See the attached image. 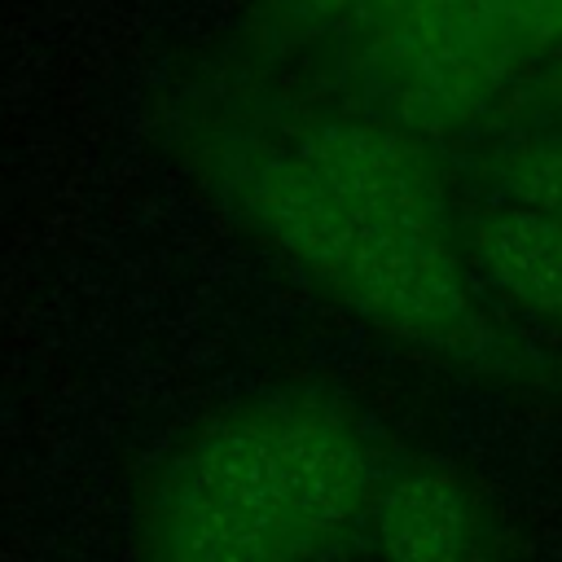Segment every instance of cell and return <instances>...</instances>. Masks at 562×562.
<instances>
[{
	"label": "cell",
	"mask_w": 562,
	"mask_h": 562,
	"mask_svg": "<svg viewBox=\"0 0 562 562\" xmlns=\"http://www.w3.org/2000/svg\"><path fill=\"white\" fill-rule=\"evenodd\" d=\"M255 228L369 325L443 351L487 356L439 184L408 136L378 123H325L290 154L241 176Z\"/></svg>",
	"instance_id": "1"
},
{
	"label": "cell",
	"mask_w": 562,
	"mask_h": 562,
	"mask_svg": "<svg viewBox=\"0 0 562 562\" xmlns=\"http://www.w3.org/2000/svg\"><path fill=\"white\" fill-rule=\"evenodd\" d=\"M386 474L378 439L334 395L233 404L145 487L140 562H321L369 522Z\"/></svg>",
	"instance_id": "2"
},
{
	"label": "cell",
	"mask_w": 562,
	"mask_h": 562,
	"mask_svg": "<svg viewBox=\"0 0 562 562\" xmlns=\"http://www.w3.org/2000/svg\"><path fill=\"white\" fill-rule=\"evenodd\" d=\"M369 531L382 562H474V487L443 461H408L378 487Z\"/></svg>",
	"instance_id": "3"
},
{
	"label": "cell",
	"mask_w": 562,
	"mask_h": 562,
	"mask_svg": "<svg viewBox=\"0 0 562 562\" xmlns=\"http://www.w3.org/2000/svg\"><path fill=\"white\" fill-rule=\"evenodd\" d=\"M479 272L522 312L562 321V215L505 206L474 233Z\"/></svg>",
	"instance_id": "4"
},
{
	"label": "cell",
	"mask_w": 562,
	"mask_h": 562,
	"mask_svg": "<svg viewBox=\"0 0 562 562\" xmlns=\"http://www.w3.org/2000/svg\"><path fill=\"white\" fill-rule=\"evenodd\" d=\"M505 189L514 193V206L562 215V145L527 154L518 176H505Z\"/></svg>",
	"instance_id": "5"
}]
</instances>
